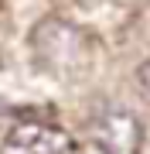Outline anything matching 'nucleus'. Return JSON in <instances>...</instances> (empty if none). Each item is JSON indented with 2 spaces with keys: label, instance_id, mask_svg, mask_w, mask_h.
Instances as JSON below:
<instances>
[{
  "label": "nucleus",
  "instance_id": "obj_3",
  "mask_svg": "<svg viewBox=\"0 0 150 154\" xmlns=\"http://www.w3.org/2000/svg\"><path fill=\"white\" fill-rule=\"evenodd\" d=\"M140 120L126 110H109L102 113L92 127V140L99 144L102 154H140Z\"/></svg>",
  "mask_w": 150,
  "mask_h": 154
},
{
  "label": "nucleus",
  "instance_id": "obj_2",
  "mask_svg": "<svg viewBox=\"0 0 150 154\" xmlns=\"http://www.w3.org/2000/svg\"><path fill=\"white\" fill-rule=\"evenodd\" d=\"M78 144L55 123H17L4 137L0 154H75Z\"/></svg>",
  "mask_w": 150,
  "mask_h": 154
},
{
  "label": "nucleus",
  "instance_id": "obj_5",
  "mask_svg": "<svg viewBox=\"0 0 150 154\" xmlns=\"http://www.w3.org/2000/svg\"><path fill=\"white\" fill-rule=\"evenodd\" d=\"M0 7H4V0H0Z\"/></svg>",
  "mask_w": 150,
  "mask_h": 154
},
{
  "label": "nucleus",
  "instance_id": "obj_4",
  "mask_svg": "<svg viewBox=\"0 0 150 154\" xmlns=\"http://www.w3.org/2000/svg\"><path fill=\"white\" fill-rule=\"evenodd\" d=\"M137 82H140V89H143V96L150 99V62H143V65H140V72H137Z\"/></svg>",
  "mask_w": 150,
  "mask_h": 154
},
{
  "label": "nucleus",
  "instance_id": "obj_1",
  "mask_svg": "<svg viewBox=\"0 0 150 154\" xmlns=\"http://www.w3.org/2000/svg\"><path fill=\"white\" fill-rule=\"evenodd\" d=\"M31 48L41 69L55 75H78L89 65V38L58 17H48L31 31Z\"/></svg>",
  "mask_w": 150,
  "mask_h": 154
}]
</instances>
